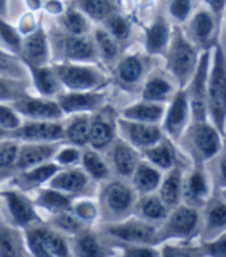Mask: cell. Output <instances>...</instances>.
<instances>
[{"mask_svg":"<svg viewBox=\"0 0 226 257\" xmlns=\"http://www.w3.org/2000/svg\"><path fill=\"white\" fill-rule=\"evenodd\" d=\"M201 243L208 257H226V231Z\"/></svg>","mask_w":226,"mask_h":257,"instance_id":"55","label":"cell"},{"mask_svg":"<svg viewBox=\"0 0 226 257\" xmlns=\"http://www.w3.org/2000/svg\"><path fill=\"white\" fill-rule=\"evenodd\" d=\"M123 257H161V252L157 245L123 243Z\"/></svg>","mask_w":226,"mask_h":257,"instance_id":"53","label":"cell"},{"mask_svg":"<svg viewBox=\"0 0 226 257\" xmlns=\"http://www.w3.org/2000/svg\"><path fill=\"white\" fill-rule=\"evenodd\" d=\"M0 75H7V76H13V78H24L19 64L14 62L11 58H8L4 53H0Z\"/></svg>","mask_w":226,"mask_h":257,"instance_id":"56","label":"cell"},{"mask_svg":"<svg viewBox=\"0 0 226 257\" xmlns=\"http://www.w3.org/2000/svg\"><path fill=\"white\" fill-rule=\"evenodd\" d=\"M161 178H163V171H160L154 164H150L141 157L134 174L130 177V185L138 195L154 194L160 188Z\"/></svg>","mask_w":226,"mask_h":257,"instance_id":"32","label":"cell"},{"mask_svg":"<svg viewBox=\"0 0 226 257\" xmlns=\"http://www.w3.org/2000/svg\"><path fill=\"white\" fill-rule=\"evenodd\" d=\"M201 231V211L184 203L172 208L158 225V245L163 242L194 240Z\"/></svg>","mask_w":226,"mask_h":257,"instance_id":"6","label":"cell"},{"mask_svg":"<svg viewBox=\"0 0 226 257\" xmlns=\"http://www.w3.org/2000/svg\"><path fill=\"white\" fill-rule=\"evenodd\" d=\"M0 257H28L24 229L0 217Z\"/></svg>","mask_w":226,"mask_h":257,"instance_id":"30","label":"cell"},{"mask_svg":"<svg viewBox=\"0 0 226 257\" xmlns=\"http://www.w3.org/2000/svg\"><path fill=\"white\" fill-rule=\"evenodd\" d=\"M183 178H184V172L180 166L166 171V174L161 178L157 194L167 205L169 209L183 203Z\"/></svg>","mask_w":226,"mask_h":257,"instance_id":"34","label":"cell"},{"mask_svg":"<svg viewBox=\"0 0 226 257\" xmlns=\"http://www.w3.org/2000/svg\"><path fill=\"white\" fill-rule=\"evenodd\" d=\"M81 168L93 181H107L111 175L110 164L107 158L99 152L91 148H84L81 155Z\"/></svg>","mask_w":226,"mask_h":257,"instance_id":"39","label":"cell"},{"mask_svg":"<svg viewBox=\"0 0 226 257\" xmlns=\"http://www.w3.org/2000/svg\"><path fill=\"white\" fill-rule=\"evenodd\" d=\"M47 10H48V13H51V14H58V16H61V14L65 11V7H64V4L61 2V0H48Z\"/></svg>","mask_w":226,"mask_h":257,"instance_id":"58","label":"cell"},{"mask_svg":"<svg viewBox=\"0 0 226 257\" xmlns=\"http://www.w3.org/2000/svg\"><path fill=\"white\" fill-rule=\"evenodd\" d=\"M212 180L204 164H195L194 169L183 178V203L203 209L212 197Z\"/></svg>","mask_w":226,"mask_h":257,"instance_id":"16","label":"cell"},{"mask_svg":"<svg viewBox=\"0 0 226 257\" xmlns=\"http://www.w3.org/2000/svg\"><path fill=\"white\" fill-rule=\"evenodd\" d=\"M166 112V104H158L152 101L140 99L134 104L124 107L120 116L130 121L147 122V124H161L163 116Z\"/></svg>","mask_w":226,"mask_h":257,"instance_id":"33","label":"cell"},{"mask_svg":"<svg viewBox=\"0 0 226 257\" xmlns=\"http://www.w3.org/2000/svg\"><path fill=\"white\" fill-rule=\"evenodd\" d=\"M208 119L224 137L226 127V56L220 45L212 47L208 76Z\"/></svg>","mask_w":226,"mask_h":257,"instance_id":"4","label":"cell"},{"mask_svg":"<svg viewBox=\"0 0 226 257\" xmlns=\"http://www.w3.org/2000/svg\"><path fill=\"white\" fill-rule=\"evenodd\" d=\"M8 134H10V132L4 131V128H0V140H5V138H8Z\"/></svg>","mask_w":226,"mask_h":257,"instance_id":"60","label":"cell"},{"mask_svg":"<svg viewBox=\"0 0 226 257\" xmlns=\"http://www.w3.org/2000/svg\"><path fill=\"white\" fill-rule=\"evenodd\" d=\"M10 138L19 143H62L64 121H22L14 131L8 134Z\"/></svg>","mask_w":226,"mask_h":257,"instance_id":"15","label":"cell"},{"mask_svg":"<svg viewBox=\"0 0 226 257\" xmlns=\"http://www.w3.org/2000/svg\"><path fill=\"white\" fill-rule=\"evenodd\" d=\"M48 225L53 226L54 229H58L59 232L65 234V235H70V237L74 235V234H78L84 228H87V225L82 223L81 220L71 212V209L51 215Z\"/></svg>","mask_w":226,"mask_h":257,"instance_id":"47","label":"cell"},{"mask_svg":"<svg viewBox=\"0 0 226 257\" xmlns=\"http://www.w3.org/2000/svg\"><path fill=\"white\" fill-rule=\"evenodd\" d=\"M58 75L64 90L67 91H88L104 90L108 85L110 78L98 67V64L81 62H53L51 64Z\"/></svg>","mask_w":226,"mask_h":257,"instance_id":"5","label":"cell"},{"mask_svg":"<svg viewBox=\"0 0 226 257\" xmlns=\"http://www.w3.org/2000/svg\"><path fill=\"white\" fill-rule=\"evenodd\" d=\"M22 118L17 115V112L13 108L11 104L0 102V128L7 132H11L22 124Z\"/></svg>","mask_w":226,"mask_h":257,"instance_id":"52","label":"cell"},{"mask_svg":"<svg viewBox=\"0 0 226 257\" xmlns=\"http://www.w3.org/2000/svg\"><path fill=\"white\" fill-rule=\"evenodd\" d=\"M21 56L27 67L47 65L51 59L50 42L42 27H36L31 33L22 38V50Z\"/></svg>","mask_w":226,"mask_h":257,"instance_id":"22","label":"cell"},{"mask_svg":"<svg viewBox=\"0 0 226 257\" xmlns=\"http://www.w3.org/2000/svg\"><path fill=\"white\" fill-rule=\"evenodd\" d=\"M11 105L25 121H61L65 116L56 98L25 93Z\"/></svg>","mask_w":226,"mask_h":257,"instance_id":"12","label":"cell"},{"mask_svg":"<svg viewBox=\"0 0 226 257\" xmlns=\"http://www.w3.org/2000/svg\"><path fill=\"white\" fill-rule=\"evenodd\" d=\"M178 90L175 81L171 75L166 73H150L143 82L141 87V99L152 101L158 104H167Z\"/></svg>","mask_w":226,"mask_h":257,"instance_id":"27","label":"cell"},{"mask_svg":"<svg viewBox=\"0 0 226 257\" xmlns=\"http://www.w3.org/2000/svg\"><path fill=\"white\" fill-rule=\"evenodd\" d=\"M115 81L117 84L127 90L137 91L141 90L144 79L147 78V64L144 56L140 53H132L123 56L115 64Z\"/></svg>","mask_w":226,"mask_h":257,"instance_id":"19","label":"cell"},{"mask_svg":"<svg viewBox=\"0 0 226 257\" xmlns=\"http://www.w3.org/2000/svg\"><path fill=\"white\" fill-rule=\"evenodd\" d=\"M65 116L76 113H93L107 104V91L88 90V91H67L56 98Z\"/></svg>","mask_w":226,"mask_h":257,"instance_id":"18","label":"cell"},{"mask_svg":"<svg viewBox=\"0 0 226 257\" xmlns=\"http://www.w3.org/2000/svg\"><path fill=\"white\" fill-rule=\"evenodd\" d=\"M214 171L211 175V180L214 181V185H217V188L220 191H223L226 188V151L220 152L214 160Z\"/></svg>","mask_w":226,"mask_h":257,"instance_id":"54","label":"cell"},{"mask_svg":"<svg viewBox=\"0 0 226 257\" xmlns=\"http://www.w3.org/2000/svg\"><path fill=\"white\" fill-rule=\"evenodd\" d=\"M62 58L64 62H81V64H98L99 56L95 42L90 36H71L67 34L62 39Z\"/></svg>","mask_w":226,"mask_h":257,"instance_id":"25","label":"cell"},{"mask_svg":"<svg viewBox=\"0 0 226 257\" xmlns=\"http://www.w3.org/2000/svg\"><path fill=\"white\" fill-rule=\"evenodd\" d=\"M71 212L76 215L82 223L88 226L93 222H96V218L99 217V206L96 201H93L90 198H79L73 201Z\"/></svg>","mask_w":226,"mask_h":257,"instance_id":"48","label":"cell"},{"mask_svg":"<svg viewBox=\"0 0 226 257\" xmlns=\"http://www.w3.org/2000/svg\"><path fill=\"white\" fill-rule=\"evenodd\" d=\"M167 13L177 24H186L194 13V0H171Z\"/></svg>","mask_w":226,"mask_h":257,"instance_id":"51","label":"cell"},{"mask_svg":"<svg viewBox=\"0 0 226 257\" xmlns=\"http://www.w3.org/2000/svg\"><path fill=\"white\" fill-rule=\"evenodd\" d=\"M73 7L95 22H104L108 16L118 13L113 0H74Z\"/></svg>","mask_w":226,"mask_h":257,"instance_id":"40","label":"cell"},{"mask_svg":"<svg viewBox=\"0 0 226 257\" xmlns=\"http://www.w3.org/2000/svg\"><path fill=\"white\" fill-rule=\"evenodd\" d=\"M161 257H208L203 243L195 245L192 240L163 242L160 248Z\"/></svg>","mask_w":226,"mask_h":257,"instance_id":"43","label":"cell"},{"mask_svg":"<svg viewBox=\"0 0 226 257\" xmlns=\"http://www.w3.org/2000/svg\"><path fill=\"white\" fill-rule=\"evenodd\" d=\"M118 135L140 152L147 148H152L154 144H157L166 137L161 124L138 122L124 119L121 116L118 119Z\"/></svg>","mask_w":226,"mask_h":257,"instance_id":"17","label":"cell"},{"mask_svg":"<svg viewBox=\"0 0 226 257\" xmlns=\"http://www.w3.org/2000/svg\"><path fill=\"white\" fill-rule=\"evenodd\" d=\"M28 71H30L31 82L37 91V95L45 96V98H58L64 91V87L51 64L28 67Z\"/></svg>","mask_w":226,"mask_h":257,"instance_id":"31","label":"cell"},{"mask_svg":"<svg viewBox=\"0 0 226 257\" xmlns=\"http://www.w3.org/2000/svg\"><path fill=\"white\" fill-rule=\"evenodd\" d=\"M61 24L65 33L71 36H87L91 31L90 19L73 5L61 14Z\"/></svg>","mask_w":226,"mask_h":257,"instance_id":"42","label":"cell"},{"mask_svg":"<svg viewBox=\"0 0 226 257\" xmlns=\"http://www.w3.org/2000/svg\"><path fill=\"white\" fill-rule=\"evenodd\" d=\"M0 206H2V191H0Z\"/></svg>","mask_w":226,"mask_h":257,"instance_id":"62","label":"cell"},{"mask_svg":"<svg viewBox=\"0 0 226 257\" xmlns=\"http://www.w3.org/2000/svg\"><path fill=\"white\" fill-rule=\"evenodd\" d=\"M220 30L218 22L215 21L214 14L206 8L201 7L192 13L189 21L186 22L184 34L200 51L206 48H212L215 44V36Z\"/></svg>","mask_w":226,"mask_h":257,"instance_id":"13","label":"cell"},{"mask_svg":"<svg viewBox=\"0 0 226 257\" xmlns=\"http://www.w3.org/2000/svg\"><path fill=\"white\" fill-rule=\"evenodd\" d=\"M141 157L146 161H149L150 164H154V166L158 168L160 171H169V169L178 166L175 143L167 137H164L161 141L154 144L152 148H147V149L141 151Z\"/></svg>","mask_w":226,"mask_h":257,"instance_id":"36","label":"cell"},{"mask_svg":"<svg viewBox=\"0 0 226 257\" xmlns=\"http://www.w3.org/2000/svg\"><path fill=\"white\" fill-rule=\"evenodd\" d=\"M118 119L120 115L110 104H105L96 112H93L90 119V137L87 148H91L99 152L107 151L111 143L120 137Z\"/></svg>","mask_w":226,"mask_h":257,"instance_id":"10","label":"cell"},{"mask_svg":"<svg viewBox=\"0 0 226 257\" xmlns=\"http://www.w3.org/2000/svg\"><path fill=\"white\" fill-rule=\"evenodd\" d=\"M0 41L14 54H21L22 50V36L14 27H11L5 19L0 17Z\"/></svg>","mask_w":226,"mask_h":257,"instance_id":"50","label":"cell"},{"mask_svg":"<svg viewBox=\"0 0 226 257\" xmlns=\"http://www.w3.org/2000/svg\"><path fill=\"white\" fill-rule=\"evenodd\" d=\"M172 27L164 16H157L147 28H146V39L144 48L149 56H164L166 50L171 42Z\"/></svg>","mask_w":226,"mask_h":257,"instance_id":"28","label":"cell"},{"mask_svg":"<svg viewBox=\"0 0 226 257\" xmlns=\"http://www.w3.org/2000/svg\"><path fill=\"white\" fill-rule=\"evenodd\" d=\"M19 146H21V143L10 137L5 140H0V178L2 177L10 178L11 175L16 174V160H17Z\"/></svg>","mask_w":226,"mask_h":257,"instance_id":"44","label":"cell"},{"mask_svg":"<svg viewBox=\"0 0 226 257\" xmlns=\"http://www.w3.org/2000/svg\"><path fill=\"white\" fill-rule=\"evenodd\" d=\"M81 155H82V148H78V146L67 143V144H61V148L56 152L53 161L58 164L61 169L74 168V166H79Z\"/></svg>","mask_w":226,"mask_h":257,"instance_id":"49","label":"cell"},{"mask_svg":"<svg viewBox=\"0 0 226 257\" xmlns=\"http://www.w3.org/2000/svg\"><path fill=\"white\" fill-rule=\"evenodd\" d=\"M101 24H102V28L120 44H124L129 41L130 34H132V24L124 14L115 13V14L108 16Z\"/></svg>","mask_w":226,"mask_h":257,"instance_id":"45","label":"cell"},{"mask_svg":"<svg viewBox=\"0 0 226 257\" xmlns=\"http://www.w3.org/2000/svg\"><path fill=\"white\" fill-rule=\"evenodd\" d=\"M191 122H192V113H191L189 98H187L186 88H178L172 99L166 105V112L161 121L163 132L174 143H178V140L181 138V135L189 127Z\"/></svg>","mask_w":226,"mask_h":257,"instance_id":"11","label":"cell"},{"mask_svg":"<svg viewBox=\"0 0 226 257\" xmlns=\"http://www.w3.org/2000/svg\"><path fill=\"white\" fill-rule=\"evenodd\" d=\"M138 194L130 183L123 178L107 180L99 189V217L104 223H117L134 215Z\"/></svg>","mask_w":226,"mask_h":257,"instance_id":"2","label":"cell"},{"mask_svg":"<svg viewBox=\"0 0 226 257\" xmlns=\"http://www.w3.org/2000/svg\"><path fill=\"white\" fill-rule=\"evenodd\" d=\"M201 212V240H211L218 234L226 231V198L218 195H212Z\"/></svg>","mask_w":226,"mask_h":257,"instance_id":"23","label":"cell"},{"mask_svg":"<svg viewBox=\"0 0 226 257\" xmlns=\"http://www.w3.org/2000/svg\"><path fill=\"white\" fill-rule=\"evenodd\" d=\"M212 48L201 50L198 65L189 84L186 85V93L191 104L192 121L208 119V76L211 65Z\"/></svg>","mask_w":226,"mask_h":257,"instance_id":"9","label":"cell"},{"mask_svg":"<svg viewBox=\"0 0 226 257\" xmlns=\"http://www.w3.org/2000/svg\"><path fill=\"white\" fill-rule=\"evenodd\" d=\"M2 201L5 203V209L8 212V220L21 229H27L36 223L42 222L33 198L27 195V192L17 189L2 191Z\"/></svg>","mask_w":226,"mask_h":257,"instance_id":"14","label":"cell"},{"mask_svg":"<svg viewBox=\"0 0 226 257\" xmlns=\"http://www.w3.org/2000/svg\"><path fill=\"white\" fill-rule=\"evenodd\" d=\"M201 2L204 4L206 8H208L214 14L215 21L220 25L223 16H224V11H226V0H201Z\"/></svg>","mask_w":226,"mask_h":257,"instance_id":"57","label":"cell"},{"mask_svg":"<svg viewBox=\"0 0 226 257\" xmlns=\"http://www.w3.org/2000/svg\"><path fill=\"white\" fill-rule=\"evenodd\" d=\"M62 143H21L16 160V172L53 161Z\"/></svg>","mask_w":226,"mask_h":257,"instance_id":"24","label":"cell"},{"mask_svg":"<svg viewBox=\"0 0 226 257\" xmlns=\"http://www.w3.org/2000/svg\"><path fill=\"white\" fill-rule=\"evenodd\" d=\"M220 194H221V197H223V198H226V188H224L223 191H220Z\"/></svg>","mask_w":226,"mask_h":257,"instance_id":"61","label":"cell"},{"mask_svg":"<svg viewBox=\"0 0 226 257\" xmlns=\"http://www.w3.org/2000/svg\"><path fill=\"white\" fill-rule=\"evenodd\" d=\"M91 39L95 42L99 61L105 64H117V59L120 56V45H121L118 41L113 39L102 27L93 30Z\"/></svg>","mask_w":226,"mask_h":257,"instance_id":"41","label":"cell"},{"mask_svg":"<svg viewBox=\"0 0 226 257\" xmlns=\"http://www.w3.org/2000/svg\"><path fill=\"white\" fill-rule=\"evenodd\" d=\"M107 152V161L110 164L111 172H115L118 178L130 180L132 174H134L137 164L141 160V152L137 151L134 146H130L126 140L118 137L111 143Z\"/></svg>","mask_w":226,"mask_h":257,"instance_id":"20","label":"cell"},{"mask_svg":"<svg viewBox=\"0 0 226 257\" xmlns=\"http://www.w3.org/2000/svg\"><path fill=\"white\" fill-rule=\"evenodd\" d=\"M102 231L129 245H158V226L130 215L117 223H104Z\"/></svg>","mask_w":226,"mask_h":257,"instance_id":"8","label":"cell"},{"mask_svg":"<svg viewBox=\"0 0 226 257\" xmlns=\"http://www.w3.org/2000/svg\"><path fill=\"white\" fill-rule=\"evenodd\" d=\"M169 211L171 209H169L167 205L160 198V195L157 192H154V194L140 195L137 198V203L134 208V215L158 226L167 217Z\"/></svg>","mask_w":226,"mask_h":257,"instance_id":"35","label":"cell"},{"mask_svg":"<svg viewBox=\"0 0 226 257\" xmlns=\"http://www.w3.org/2000/svg\"><path fill=\"white\" fill-rule=\"evenodd\" d=\"M61 168L56 164L54 161L41 164V166H36L31 169L25 171H17L14 175L10 177V186L11 189H17L22 192L28 191H36L42 188L44 185H48V181L58 174Z\"/></svg>","mask_w":226,"mask_h":257,"instance_id":"21","label":"cell"},{"mask_svg":"<svg viewBox=\"0 0 226 257\" xmlns=\"http://www.w3.org/2000/svg\"><path fill=\"white\" fill-rule=\"evenodd\" d=\"M90 119L91 113L70 115L68 121L64 122V141L82 149L87 148L90 137Z\"/></svg>","mask_w":226,"mask_h":257,"instance_id":"38","label":"cell"},{"mask_svg":"<svg viewBox=\"0 0 226 257\" xmlns=\"http://www.w3.org/2000/svg\"><path fill=\"white\" fill-rule=\"evenodd\" d=\"M33 201L37 209H44L48 214L54 215L58 212L71 209L74 197L67 195V194L61 192L58 189H53L50 186H45V188L42 186L39 189H36Z\"/></svg>","mask_w":226,"mask_h":257,"instance_id":"37","label":"cell"},{"mask_svg":"<svg viewBox=\"0 0 226 257\" xmlns=\"http://www.w3.org/2000/svg\"><path fill=\"white\" fill-rule=\"evenodd\" d=\"M7 10H8V0H0V17H5L7 14Z\"/></svg>","mask_w":226,"mask_h":257,"instance_id":"59","label":"cell"},{"mask_svg":"<svg viewBox=\"0 0 226 257\" xmlns=\"http://www.w3.org/2000/svg\"><path fill=\"white\" fill-rule=\"evenodd\" d=\"M25 245L31 257H71L68 235L39 222L24 229Z\"/></svg>","mask_w":226,"mask_h":257,"instance_id":"7","label":"cell"},{"mask_svg":"<svg viewBox=\"0 0 226 257\" xmlns=\"http://www.w3.org/2000/svg\"><path fill=\"white\" fill-rule=\"evenodd\" d=\"M178 143L195 164H204L223 151V134L209 119L192 121Z\"/></svg>","mask_w":226,"mask_h":257,"instance_id":"3","label":"cell"},{"mask_svg":"<svg viewBox=\"0 0 226 257\" xmlns=\"http://www.w3.org/2000/svg\"><path fill=\"white\" fill-rule=\"evenodd\" d=\"M28 93V84L21 78L0 75V102L11 104Z\"/></svg>","mask_w":226,"mask_h":257,"instance_id":"46","label":"cell"},{"mask_svg":"<svg viewBox=\"0 0 226 257\" xmlns=\"http://www.w3.org/2000/svg\"><path fill=\"white\" fill-rule=\"evenodd\" d=\"M200 50L186 38L183 28L178 25L172 27L171 42L166 50V68L172 76L178 88H186L191 78L194 76L195 68L200 59Z\"/></svg>","mask_w":226,"mask_h":257,"instance_id":"1","label":"cell"},{"mask_svg":"<svg viewBox=\"0 0 226 257\" xmlns=\"http://www.w3.org/2000/svg\"><path fill=\"white\" fill-rule=\"evenodd\" d=\"M71 257H110V249L104 245L101 237L91 229L84 228L70 238Z\"/></svg>","mask_w":226,"mask_h":257,"instance_id":"29","label":"cell"},{"mask_svg":"<svg viewBox=\"0 0 226 257\" xmlns=\"http://www.w3.org/2000/svg\"><path fill=\"white\" fill-rule=\"evenodd\" d=\"M91 181L93 180L85 174V171L81 166H74V168L59 169L58 174L48 181L47 186L58 189L67 195L76 197L88 192Z\"/></svg>","mask_w":226,"mask_h":257,"instance_id":"26","label":"cell"}]
</instances>
